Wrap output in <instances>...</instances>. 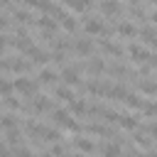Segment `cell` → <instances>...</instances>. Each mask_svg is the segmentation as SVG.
<instances>
[{
	"instance_id": "11",
	"label": "cell",
	"mask_w": 157,
	"mask_h": 157,
	"mask_svg": "<svg viewBox=\"0 0 157 157\" xmlns=\"http://www.w3.org/2000/svg\"><path fill=\"white\" fill-rule=\"evenodd\" d=\"M59 22H61V27L71 34V32H76V27H78V22H76V17L71 15V12H64L61 17H59Z\"/></svg>"
},
{
	"instance_id": "4",
	"label": "cell",
	"mask_w": 157,
	"mask_h": 157,
	"mask_svg": "<svg viewBox=\"0 0 157 157\" xmlns=\"http://www.w3.org/2000/svg\"><path fill=\"white\" fill-rule=\"evenodd\" d=\"M83 32L86 34H101L103 32V20L96 15H86L83 17Z\"/></svg>"
},
{
	"instance_id": "8",
	"label": "cell",
	"mask_w": 157,
	"mask_h": 157,
	"mask_svg": "<svg viewBox=\"0 0 157 157\" xmlns=\"http://www.w3.org/2000/svg\"><path fill=\"white\" fill-rule=\"evenodd\" d=\"M74 52H76L78 56H88V54L93 52V39H88V37L76 39V42H74Z\"/></svg>"
},
{
	"instance_id": "21",
	"label": "cell",
	"mask_w": 157,
	"mask_h": 157,
	"mask_svg": "<svg viewBox=\"0 0 157 157\" xmlns=\"http://www.w3.org/2000/svg\"><path fill=\"white\" fill-rule=\"evenodd\" d=\"M52 120H54V123H59V125H66L71 118H69V110L59 108V110H54V113H52Z\"/></svg>"
},
{
	"instance_id": "25",
	"label": "cell",
	"mask_w": 157,
	"mask_h": 157,
	"mask_svg": "<svg viewBox=\"0 0 157 157\" xmlns=\"http://www.w3.org/2000/svg\"><path fill=\"white\" fill-rule=\"evenodd\" d=\"M135 142H137L140 147H145V150L152 147V140H150V135H145V132H135Z\"/></svg>"
},
{
	"instance_id": "27",
	"label": "cell",
	"mask_w": 157,
	"mask_h": 157,
	"mask_svg": "<svg viewBox=\"0 0 157 157\" xmlns=\"http://www.w3.org/2000/svg\"><path fill=\"white\" fill-rule=\"evenodd\" d=\"M20 137H22V132H20V130H10V132H7V145H12V147H17V142H20Z\"/></svg>"
},
{
	"instance_id": "20",
	"label": "cell",
	"mask_w": 157,
	"mask_h": 157,
	"mask_svg": "<svg viewBox=\"0 0 157 157\" xmlns=\"http://www.w3.org/2000/svg\"><path fill=\"white\" fill-rule=\"evenodd\" d=\"M108 74H110V76H128L130 71H128V66H125V64H118V61H115V64H110V66H108Z\"/></svg>"
},
{
	"instance_id": "30",
	"label": "cell",
	"mask_w": 157,
	"mask_h": 157,
	"mask_svg": "<svg viewBox=\"0 0 157 157\" xmlns=\"http://www.w3.org/2000/svg\"><path fill=\"white\" fill-rule=\"evenodd\" d=\"M142 132H145V135L157 137V123H142Z\"/></svg>"
},
{
	"instance_id": "9",
	"label": "cell",
	"mask_w": 157,
	"mask_h": 157,
	"mask_svg": "<svg viewBox=\"0 0 157 157\" xmlns=\"http://www.w3.org/2000/svg\"><path fill=\"white\" fill-rule=\"evenodd\" d=\"M27 54H29L32 64H42V66H44V64H47V61L52 59V54H49V52H44V49H39V47H32V49H29Z\"/></svg>"
},
{
	"instance_id": "5",
	"label": "cell",
	"mask_w": 157,
	"mask_h": 157,
	"mask_svg": "<svg viewBox=\"0 0 157 157\" xmlns=\"http://www.w3.org/2000/svg\"><path fill=\"white\" fill-rule=\"evenodd\" d=\"M12 86H15V91H20V93H25V96H34V91H37V83H34L32 78H25V76L15 78Z\"/></svg>"
},
{
	"instance_id": "39",
	"label": "cell",
	"mask_w": 157,
	"mask_h": 157,
	"mask_svg": "<svg viewBox=\"0 0 157 157\" xmlns=\"http://www.w3.org/2000/svg\"><path fill=\"white\" fill-rule=\"evenodd\" d=\"M135 157H157V152H137Z\"/></svg>"
},
{
	"instance_id": "33",
	"label": "cell",
	"mask_w": 157,
	"mask_h": 157,
	"mask_svg": "<svg viewBox=\"0 0 157 157\" xmlns=\"http://www.w3.org/2000/svg\"><path fill=\"white\" fill-rule=\"evenodd\" d=\"M12 157H34L27 147H15V152H12Z\"/></svg>"
},
{
	"instance_id": "23",
	"label": "cell",
	"mask_w": 157,
	"mask_h": 157,
	"mask_svg": "<svg viewBox=\"0 0 157 157\" xmlns=\"http://www.w3.org/2000/svg\"><path fill=\"white\" fill-rule=\"evenodd\" d=\"M0 125L10 132V130H17V120H15V115H2L0 118Z\"/></svg>"
},
{
	"instance_id": "17",
	"label": "cell",
	"mask_w": 157,
	"mask_h": 157,
	"mask_svg": "<svg viewBox=\"0 0 157 157\" xmlns=\"http://www.w3.org/2000/svg\"><path fill=\"white\" fill-rule=\"evenodd\" d=\"M69 110H71L74 115H86V110H88V105H86V101H83V98H78V101L74 98V101L69 103Z\"/></svg>"
},
{
	"instance_id": "35",
	"label": "cell",
	"mask_w": 157,
	"mask_h": 157,
	"mask_svg": "<svg viewBox=\"0 0 157 157\" xmlns=\"http://www.w3.org/2000/svg\"><path fill=\"white\" fill-rule=\"evenodd\" d=\"M10 39H12V37H7V34H0V52H2V49L10 44Z\"/></svg>"
},
{
	"instance_id": "12",
	"label": "cell",
	"mask_w": 157,
	"mask_h": 157,
	"mask_svg": "<svg viewBox=\"0 0 157 157\" xmlns=\"http://www.w3.org/2000/svg\"><path fill=\"white\" fill-rule=\"evenodd\" d=\"M101 49L110 56H123V47L120 44H113L110 39H101Z\"/></svg>"
},
{
	"instance_id": "36",
	"label": "cell",
	"mask_w": 157,
	"mask_h": 157,
	"mask_svg": "<svg viewBox=\"0 0 157 157\" xmlns=\"http://www.w3.org/2000/svg\"><path fill=\"white\" fill-rule=\"evenodd\" d=\"M147 64H150L152 69H157V52H152V54H150V59H147Z\"/></svg>"
},
{
	"instance_id": "32",
	"label": "cell",
	"mask_w": 157,
	"mask_h": 157,
	"mask_svg": "<svg viewBox=\"0 0 157 157\" xmlns=\"http://www.w3.org/2000/svg\"><path fill=\"white\" fill-rule=\"evenodd\" d=\"M5 105H7L10 110H20V108H22V105H20V101H17V98H12V96H10V98H5Z\"/></svg>"
},
{
	"instance_id": "40",
	"label": "cell",
	"mask_w": 157,
	"mask_h": 157,
	"mask_svg": "<svg viewBox=\"0 0 157 157\" xmlns=\"http://www.w3.org/2000/svg\"><path fill=\"white\" fill-rule=\"evenodd\" d=\"M150 20H152V25H155V27H157V10H155V12H152V15H150Z\"/></svg>"
},
{
	"instance_id": "37",
	"label": "cell",
	"mask_w": 157,
	"mask_h": 157,
	"mask_svg": "<svg viewBox=\"0 0 157 157\" xmlns=\"http://www.w3.org/2000/svg\"><path fill=\"white\" fill-rule=\"evenodd\" d=\"M150 71H152V66H150V64H140V74H142V76H147Z\"/></svg>"
},
{
	"instance_id": "15",
	"label": "cell",
	"mask_w": 157,
	"mask_h": 157,
	"mask_svg": "<svg viewBox=\"0 0 157 157\" xmlns=\"http://www.w3.org/2000/svg\"><path fill=\"white\" fill-rule=\"evenodd\" d=\"M101 155H103V157H123L118 142H108V145H103V147H101Z\"/></svg>"
},
{
	"instance_id": "38",
	"label": "cell",
	"mask_w": 157,
	"mask_h": 157,
	"mask_svg": "<svg viewBox=\"0 0 157 157\" xmlns=\"http://www.w3.org/2000/svg\"><path fill=\"white\" fill-rule=\"evenodd\" d=\"M7 27H10V20L5 15H0V29H7Z\"/></svg>"
},
{
	"instance_id": "42",
	"label": "cell",
	"mask_w": 157,
	"mask_h": 157,
	"mask_svg": "<svg viewBox=\"0 0 157 157\" xmlns=\"http://www.w3.org/2000/svg\"><path fill=\"white\" fill-rule=\"evenodd\" d=\"M71 157H83V155H81V152H76V155H71Z\"/></svg>"
},
{
	"instance_id": "34",
	"label": "cell",
	"mask_w": 157,
	"mask_h": 157,
	"mask_svg": "<svg viewBox=\"0 0 157 157\" xmlns=\"http://www.w3.org/2000/svg\"><path fill=\"white\" fill-rule=\"evenodd\" d=\"M118 118H120L118 110H105V120H108V123H118Z\"/></svg>"
},
{
	"instance_id": "22",
	"label": "cell",
	"mask_w": 157,
	"mask_h": 157,
	"mask_svg": "<svg viewBox=\"0 0 157 157\" xmlns=\"http://www.w3.org/2000/svg\"><path fill=\"white\" fill-rule=\"evenodd\" d=\"M74 142H76V147H78L81 152H93V150H96V145H93L88 137H76Z\"/></svg>"
},
{
	"instance_id": "41",
	"label": "cell",
	"mask_w": 157,
	"mask_h": 157,
	"mask_svg": "<svg viewBox=\"0 0 157 157\" xmlns=\"http://www.w3.org/2000/svg\"><path fill=\"white\" fill-rule=\"evenodd\" d=\"M39 157H54V155H52V152H44V155H39Z\"/></svg>"
},
{
	"instance_id": "29",
	"label": "cell",
	"mask_w": 157,
	"mask_h": 157,
	"mask_svg": "<svg viewBox=\"0 0 157 157\" xmlns=\"http://www.w3.org/2000/svg\"><path fill=\"white\" fill-rule=\"evenodd\" d=\"M59 137H61V132H59V130H54V128H49V130H47V135H44V140H47V142H59Z\"/></svg>"
},
{
	"instance_id": "26",
	"label": "cell",
	"mask_w": 157,
	"mask_h": 157,
	"mask_svg": "<svg viewBox=\"0 0 157 157\" xmlns=\"http://www.w3.org/2000/svg\"><path fill=\"white\" fill-rule=\"evenodd\" d=\"M12 88H15V86H12L10 81H5V78H0V93H2L5 98H10V96H12Z\"/></svg>"
},
{
	"instance_id": "2",
	"label": "cell",
	"mask_w": 157,
	"mask_h": 157,
	"mask_svg": "<svg viewBox=\"0 0 157 157\" xmlns=\"http://www.w3.org/2000/svg\"><path fill=\"white\" fill-rule=\"evenodd\" d=\"M98 10L103 12V17L105 20H115L123 10H125V5H120V2H110V0H105V2H98ZM118 22V20H115Z\"/></svg>"
},
{
	"instance_id": "28",
	"label": "cell",
	"mask_w": 157,
	"mask_h": 157,
	"mask_svg": "<svg viewBox=\"0 0 157 157\" xmlns=\"http://www.w3.org/2000/svg\"><path fill=\"white\" fill-rule=\"evenodd\" d=\"M142 110H145V115H157V103L155 101H145V105H142Z\"/></svg>"
},
{
	"instance_id": "7",
	"label": "cell",
	"mask_w": 157,
	"mask_h": 157,
	"mask_svg": "<svg viewBox=\"0 0 157 157\" xmlns=\"http://www.w3.org/2000/svg\"><path fill=\"white\" fill-rule=\"evenodd\" d=\"M115 27H118V34L120 37H128V39L130 37H137V32H140L130 20H120V22H115Z\"/></svg>"
},
{
	"instance_id": "13",
	"label": "cell",
	"mask_w": 157,
	"mask_h": 157,
	"mask_svg": "<svg viewBox=\"0 0 157 157\" xmlns=\"http://www.w3.org/2000/svg\"><path fill=\"white\" fill-rule=\"evenodd\" d=\"M56 78H59V74L56 71H52V69H39V83H44V86H52V83H56Z\"/></svg>"
},
{
	"instance_id": "19",
	"label": "cell",
	"mask_w": 157,
	"mask_h": 157,
	"mask_svg": "<svg viewBox=\"0 0 157 157\" xmlns=\"http://www.w3.org/2000/svg\"><path fill=\"white\" fill-rule=\"evenodd\" d=\"M123 103H125L128 108H142V105H145V101H142L137 93H128V96L123 98Z\"/></svg>"
},
{
	"instance_id": "10",
	"label": "cell",
	"mask_w": 157,
	"mask_h": 157,
	"mask_svg": "<svg viewBox=\"0 0 157 157\" xmlns=\"http://www.w3.org/2000/svg\"><path fill=\"white\" fill-rule=\"evenodd\" d=\"M10 71H15V74H27V71H32V64L25 61V59H20V56H10Z\"/></svg>"
},
{
	"instance_id": "18",
	"label": "cell",
	"mask_w": 157,
	"mask_h": 157,
	"mask_svg": "<svg viewBox=\"0 0 157 157\" xmlns=\"http://www.w3.org/2000/svg\"><path fill=\"white\" fill-rule=\"evenodd\" d=\"M54 98H61V101H74V93H71V88L69 86H56L54 88Z\"/></svg>"
},
{
	"instance_id": "16",
	"label": "cell",
	"mask_w": 157,
	"mask_h": 157,
	"mask_svg": "<svg viewBox=\"0 0 157 157\" xmlns=\"http://www.w3.org/2000/svg\"><path fill=\"white\" fill-rule=\"evenodd\" d=\"M86 69H88V74H91L93 78H98V74H103V71H105V64H103L101 59H91Z\"/></svg>"
},
{
	"instance_id": "24",
	"label": "cell",
	"mask_w": 157,
	"mask_h": 157,
	"mask_svg": "<svg viewBox=\"0 0 157 157\" xmlns=\"http://www.w3.org/2000/svg\"><path fill=\"white\" fill-rule=\"evenodd\" d=\"M64 7H66V10H71V12H86V10H91V5H88V2H66Z\"/></svg>"
},
{
	"instance_id": "3",
	"label": "cell",
	"mask_w": 157,
	"mask_h": 157,
	"mask_svg": "<svg viewBox=\"0 0 157 157\" xmlns=\"http://www.w3.org/2000/svg\"><path fill=\"white\" fill-rule=\"evenodd\" d=\"M61 78L66 86H81V66H64Z\"/></svg>"
},
{
	"instance_id": "31",
	"label": "cell",
	"mask_w": 157,
	"mask_h": 157,
	"mask_svg": "<svg viewBox=\"0 0 157 157\" xmlns=\"http://www.w3.org/2000/svg\"><path fill=\"white\" fill-rule=\"evenodd\" d=\"M52 155H54V157H61V155H66V145H61V142H54V147H52Z\"/></svg>"
},
{
	"instance_id": "1",
	"label": "cell",
	"mask_w": 157,
	"mask_h": 157,
	"mask_svg": "<svg viewBox=\"0 0 157 157\" xmlns=\"http://www.w3.org/2000/svg\"><path fill=\"white\" fill-rule=\"evenodd\" d=\"M150 49H145V47H140V44H135V42H130L128 44V56L135 61V64H147V59H150Z\"/></svg>"
},
{
	"instance_id": "6",
	"label": "cell",
	"mask_w": 157,
	"mask_h": 157,
	"mask_svg": "<svg viewBox=\"0 0 157 157\" xmlns=\"http://www.w3.org/2000/svg\"><path fill=\"white\" fill-rule=\"evenodd\" d=\"M140 37L145 39L147 47H157V27L155 25H142L140 27Z\"/></svg>"
},
{
	"instance_id": "14",
	"label": "cell",
	"mask_w": 157,
	"mask_h": 157,
	"mask_svg": "<svg viewBox=\"0 0 157 157\" xmlns=\"http://www.w3.org/2000/svg\"><path fill=\"white\" fill-rule=\"evenodd\" d=\"M118 125H120L123 130H135V128H137V115L120 113V118H118Z\"/></svg>"
}]
</instances>
